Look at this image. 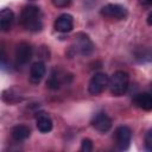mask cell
I'll return each mask as SVG.
<instances>
[{"instance_id": "1", "label": "cell", "mask_w": 152, "mask_h": 152, "mask_svg": "<svg viewBox=\"0 0 152 152\" xmlns=\"http://www.w3.org/2000/svg\"><path fill=\"white\" fill-rule=\"evenodd\" d=\"M20 23L26 30H28L31 32L40 31L43 27L40 8L34 5L25 6L20 13Z\"/></svg>"}, {"instance_id": "2", "label": "cell", "mask_w": 152, "mask_h": 152, "mask_svg": "<svg viewBox=\"0 0 152 152\" xmlns=\"http://www.w3.org/2000/svg\"><path fill=\"white\" fill-rule=\"evenodd\" d=\"M128 84H129V75L126 71L118 70L109 78L108 87H109V90H110L112 95L121 96L127 91Z\"/></svg>"}, {"instance_id": "3", "label": "cell", "mask_w": 152, "mask_h": 152, "mask_svg": "<svg viewBox=\"0 0 152 152\" xmlns=\"http://www.w3.org/2000/svg\"><path fill=\"white\" fill-rule=\"evenodd\" d=\"M100 13L104 18L115 19V20H122V19H125L128 15L127 8L124 7L122 5H119V4H108V5H104L101 8Z\"/></svg>"}, {"instance_id": "4", "label": "cell", "mask_w": 152, "mask_h": 152, "mask_svg": "<svg viewBox=\"0 0 152 152\" xmlns=\"http://www.w3.org/2000/svg\"><path fill=\"white\" fill-rule=\"evenodd\" d=\"M108 84H109V77L104 72H96L89 81L88 91L91 95H99L108 87Z\"/></svg>"}, {"instance_id": "5", "label": "cell", "mask_w": 152, "mask_h": 152, "mask_svg": "<svg viewBox=\"0 0 152 152\" xmlns=\"http://www.w3.org/2000/svg\"><path fill=\"white\" fill-rule=\"evenodd\" d=\"M132 139V131L127 126H120L115 131V142L119 150H127Z\"/></svg>"}, {"instance_id": "6", "label": "cell", "mask_w": 152, "mask_h": 152, "mask_svg": "<svg viewBox=\"0 0 152 152\" xmlns=\"http://www.w3.org/2000/svg\"><path fill=\"white\" fill-rule=\"evenodd\" d=\"M33 51L30 44L27 43H20L15 48V63L17 65H25L27 64L32 58Z\"/></svg>"}, {"instance_id": "7", "label": "cell", "mask_w": 152, "mask_h": 152, "mask_svg": "<svg viewBox=\"0 0 152 152\" xmlns=\"http://www.w3.org/2000/svg\"><path fill=\"white\" fill-rule=\"evenodd\" d=\"M91 125L99 132L104 133V132L110 129V127H112V119L106 113L101 112V113H97V114L94 115V118L91 120Z\"/></svg>"}, {"instance_id": "8", "label": "cell", "mask_w": 152, "mask_h": 152, "mask_svg": "<svg viewBox=\"0 0 152 152\" xmlns=\"http://www.w3.org/2000/svg\"><path fill=\"white\" fill-rule=\"evenodd\" d=\"M72 28H74V18L68 13L61 14L55 20V30L58 32L66 33V32H70Z\"/></svg>"}, {"instance_id": "9", "label": "cell", "mask_w": 152, "mask_h": 152, "mask_svg": "<svg viewBox=\"0 0 152 152\" xmlns=\"http://www.w3.org/2000/svg\"><path fill=\"white\" fill-rule=\"evenodd\" d=\"M93 48H94V45H93V43H91V40L89 39L88 36H86L83 33L77 34V37H76V49L81 55H89L93 51Z\"/></svg>"}, {"instance_id": "10", "label": "cell", "mask_w": 152, "mask_h": 152, "mask_svg": "<svg viewBox=\"0 0 152 152\" xmlns=\"http://www.w3.org/2000/svg\"><path fill=\"white\" fill-rule=\"evenodd\" d=\"M46 68L43 62H36L30 68V80L32 83H39L45 76Z\"/></svg>"}, {"instance_id": "11", "label": "cell", "mask_w": 152, "mask_h": 152, "mask_svg": "<svg viewBox=\"0 0 152 152\" xmlns=\"http://www.w3.org/2000/svg\"><path fill=\"white\" fill-rule=\"evenodd\" d=\"M14 21V13L10 8H4L0 12V27L4 32L11 30Z\"/></svg>"}, {"instance_id": "12", "label": "cell", "mask_w": 152, "mask_h": 152, "mask_svg": "<svg viewBox=\"0 0 152 152\" xmlns=\"http://www.w3.org/2000/svg\"><path fill=\"white\" fill-rule=\"evenodd\" d=\"M134 103L144 110H152V94L151 93H140L134 96Z\"/></svg>"}, {"instance_id": "13", "label": "cell", "mask_w": 152, "mask_h": 152, "mask_svg": "<svg viewBox=\"0 0 152 152\" xmlns=\"http://www.w3.org/2000/svg\"><path fill=\"white\" fill-rule=\"evenodd\" d=\"M36 125L39 132L48 133L52 129V120L51 118L45 113H39L36 119Z\"/></svg>"}, {"instance_id": "14", "label": "cell", "mask_w": 152, "mask_h": 152, "mask_svg": "<svg viewBox=\"0 0 152 152\" xmlns=\"http://www.w3.org/2000/svg\"><path fill=\"white\" fill-rule=\"evenodd\" d=\"M31 134V129L26 125H17L12 129V138L15 141H23L27 139Z\"/></svg>"}, {"instance_id": "15", "label": "cell", "mask_w": 152, "mask_h": 152, "mask_svg": "<svg viewBox=\"0 0 152 152\" xmlns=\"http://www.w3.org/2000/svg\"><path fill=\"white\" fill-rule=\"evenodd\" d=\"M46 84H48V87H49L50 89H52V90H56V89H58V88L61 87V77H59V75L57 74V71H53V72L51 74V76H50V78L48 80Z\"/></svg>"}, {"instance_id": "16", "label": "cell", "mask_w": 152, "mask_h": 152, "mask_svg": "<svg viewBox=\"0 0 152 152\" xmlns=\"http://www.w3.org/2000/svg\"><path fill=\"white\" fill-rule=\"evenodd\" d=\"M81 150L83 152H90L93 150V142H91V140L88 139V138L83 139L82 142H81Z\"/></svg>"}, {"instance_id": "17", "label": "cell", "mask_w": 152, "mask_h": 152, "mask_svg": "<svg viewBox=\"0 0 152 152\" xmlns=\"http://www.w3.org/2000/svg\"><path fill=\"white\" fill-rule=\"evenodd\" d=\"M145 146L148 151H152V129H150L145 135Z\"/></svg>"}, {"instance_id": "18", "label": "cell", "mask_w": 152, "mask_h": 152, "mask_svg": "<svg viewBox=\"0 0 152 152\" xmlns=\"http://www.w3.org/2000/svg\"><path fill=\"white\" fill-rule=\"evenodd\" d=\"M53 6L55 7H58V8H62V7H66L71 4L72 0H51Z\"/></svg>"}, {"instance_id": "19", "label": "cell", "mask_w": 152, "mask_h": 152, "mask_svg": "<svg viewBox=\"0 0 152 152\" xmlns=\"http://www.w3.org/2000/svg\"><path fill=\"white\" fill-rule=\"evenodd\" d=\"M140 4L144 6H152V0H140Z\"/></svg>"}, {"instance_id": "20", "label": "cell", "mask_w": 152, "mask_h": 152, "mask_svg": "<svg viewBox=\"0 0 152 152\" xmlns=\"http://www.w3.org/2000/svg\"><path fill=\"white\" fill-rule=\"evenodd\" d=\"M147 24L148 25H152V12L148 14V17H147Z\"/></svg>"}, {"instance_id": "21", "label": "cell", "mask_w": 152, "mask_h": 152, "mask_svg": "<svg viewBox=\"0 0 152 152\" xmlns=\"http://www.w3.org/2000/svg\"><path fill=\"white\" fill-rule=\"evenodd\" d=\"M150 89H151V91H150V93L152 94V83H151V87H150Z\"/></svg>"}]
</instances>
